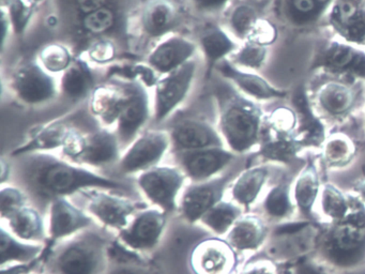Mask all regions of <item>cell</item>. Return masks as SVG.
Listing matches in <instances>:
<instances>
[{"label": "cell", "instance_id": "9f6ffc18", "mask_svg": "<svg viewBox=\"0 0 365 274\" xmlns=\"http://www.w3.org/2000/svg\"><path fill=\"white\" fill-rule=\"evenodd\" d=\"M11 1H12V0H1V6H7V4Z\"/></svg>", "mask_w": 365, "mask_h": 274}, {"label": "cell", "instance_id": "8fae6325", "mask_svg": "<svg viewBox=\"0 0 365 274\" xmlns=\"http://www.w3.org/2000/svg\"><path fill=\"white\" fill-rule=\"evenodd\" d=\"M12 91L19 102L39 106L54 100L59 91L56 81L38 60L23 62L11 75Z\"/></svg>", "mask_w": 365, "mask_h": 274}, {"label": "cell", "instance_id": "6da1fadb", "mask_svg": "<svg viewBox=\"0 0 365 274\" xmlns=\"http://www.w3.org/2000/svg\"><path fill=\"white\" fill-rule=\"evenodd\" d=\"M18 176L23 190L37 203L50 205L89 188L125 191L127 186L93 169L81 166L52 152H34L18 156Z\"/></svg>", "mask_w": 365, "mask_h": 274}, {"label": "cell", "instance_id": "7bdbcfd3", "mask_svg": "<svg viewBox=\"0 0 365 274\" xmlns=\"http://www.w3.org/2000/svg\"><path fill=\"white\" fill-rule=\"evenodd\" d=\"M117 17L110 6H104L82 17V27L87 34L101 36L114 28Z\"/></svg>", "mask_w": 365, "mask_h": 274}, {"label": "cell", "instance_id": "f546056e", "mask_svg": "<svg viewBox=\"0 0 365 274\" xmlns=\"http://www.w3.org/2000/svg\"><path fill=\"white\" fill-rule=\"evenodd\" d=\"M59 91L71 101H81L91 96L95 90V75L88 62L82 58H74L69 68L61 73Z\"/></svg>", "mask_w": 365, "mask_h": 274}, {"label": "cell", "instance_id": "e0dca14e", "mask_svg": "<svg viewBox=\"0 0 365 274\" xmlns=\"http://www.w3.org/2000/svg\"><path fill=\"white\" fill-rule=\"evenodd\" d=\"M177 166L190 182L206 181L221 176L236 154L227 147H211L192 151L174 152Z\"/></svg>", "mask_w": 365, "mask_h": 274}, {"label": "cell", "instance_id": "30bf717a", "mask_svg": "<svg viewBox=\"0 0 365 274\" xmlns=\"http://www.w3.org/2000/svg\"><path fill=\"white\" fill-rule=\"evenodd\" d=\"M170 214L155 207H147L138 211L129 224L117 233V241L138 254H148L158 248Z\"/></svg>", "mask_w": 365, "mask_h": 274}, {"label": "cell", "instance_id": "f6af8a7d", "mask_svg": "<svg viewBox=\"0 0 365 274\" xmlns=\"http://www.w3.org/2000/svg\"><path fill=\"white\" fill-rule=\"evenodd\" d=\"M287 9L292 21L299 25L313 23L324 11L316 0H288Z\"/></svg>", "mask_w": 365, "mask_h": 274}, {"label": "cell", "instance_id": "9a60e30c", "mask_svg": "<svg viewBox=\"0 0 365 274\" xmlns=\"http://www.w3.org/2000/svg\"><path fill=\"white\" fill-rule=\"evenodd\" d=\"M189 265L193 274H234L238 259L227 240L215 235L200 240L192 248Z\"/></svg>", "mask_w": 365, "mask_h": 274}, {"label": "cell", "instance_id": "3957f363", "mask_svg": "<svg viewBox=\"0 0 365 274\" xmlns=\"http://www.w3.org/2000/svg\"><path fill=\"white\" fill-rule=\"evenodd\" d=\"M110 243L91 227L57 244L43 263L50 274H106Z\"/></svg>", "mask_w": 365, "mask_h": 274}, {"label": "cell", "instance_id": "1f68e13d", "mask_svg": "<svg viewBox=\"0 0 365 274\" xmlns=\"http://www.w3.org/2000/svg\"><path fill=\"white\" fill-rule=\"evenodd\" d=\"M106 274H161L144 255L130 250L120 242L112 241Z\"/></svg>", "mask_w": 365, "mask_h": 274}, {"label": "cell", "instance_id": "7402d4cb", "mask_svg": "<svg viewBox=\"0 0 365 274\" xmlns=\"http://www.w3.org/2000/svg\"><path fill=\"white\" fill-rule=\"evenodd\" d=\"M74 128L69 121L63 119L42 124L31 132V136L23 145L12 151V156L18 158L34 152L61 151Z\"/></svg>", "mask_w": 365, "mask_h": 274}, {"label": "cell", "instance_id": "4dcf8cb0", "mask_svg": "<svg viewBox=\"0 0 365 274\" xmlns=\"http://www.w3.org/2000/svg\"><path fill=\"white\" fill-rule=\"evenodd\" d=\"M198 45L204 55L208 75L220 62L237 51L236 42L232 36L217 25L208 26L200 32Z\"/></svg>", "mask_w": 365, "mask_h": 274}, {"label": "cell", "instance_id": "ab89813d", "mask_svg": "<svg viewBox=\"0 0 365 274\" xmlns=\"http://www.w3.org/2000/svg\"><path fill=\"white\" fill-rule=\"evenodd\" d=\"M267 49L264 45L247 40L242 47L235 51L230 61L245 70H258L266 61Z\"/></svg>", "mask_w": 365, "mask_h": 274}, {"label": "cell", "instance_id": "681fc988", "mask_svg": "<svg viewBox=\"0 0 365 274\" xmlns=\"http://www.w3.org/2000/svg\"><path fill=\"white\" fill-rule=\"evenodd\" d=\"M73 6L78 14L85 16V15L91 14L99 9L108 6V0H72Z\"/></svg>", "mask_w": 365, "mask_h": 274}, {"label": "cell", "instance_id": "d6a6232c", "mask_svg": "<svg viewBox=\"0 0 365 274\" xmlns=\"http://www.w3.org/2000/svg\"><path fill=\"white\" fill-rule=\"evenodd\" d=\"M266 226L257 216H241L232 227L225 239L237 253L255 250L266 239Z\"/></svg>", "mask_w": 365, "mask_h": 274}, {"label": "cell", "instance_id": "e575fe53", "mask_svg": "<svg viewBox=\"0 0 365 274\" xmlns=\"http://www.w3.org/2000/svg\"><path fill=\"white\" fill-rule=\"evenodd\" d=\"M242 216V208L234 201H221L200 218L198 224L217 237L226 235L235 223Z\"/></svg>", "mask_w": 365, "mask_h": 274}, {"label": "cell", "instance_id": "44dd1931", "mask_svg": "<svg viewBox=\"0 0 365 274\" xmlns=\"http://www.w3.org/2000/svg\"><path fill=\"white\" fill-rule=\"evenodd\" d=\"M215 68L220 75L223 76V78L230 81V83H232L238 91L247 96V98L266 101L283 98L287 96V92L285 90L275 88L264 77L259 76L255 73L235 66L230 60H223L215 66Z\"/></svg>", "mask_w": 365, "mask_h": 274}, {"label": "cell", "instance_id": "b9f144b4", "mask_svg": "<svg viewBox=\"0 0 365 274\" xmlns=\"http://www.w3.org/2000/svg\"><path fill=\"white\" fill-rule=\"evenodd\" d=\"M264 208L271 218H283L289 215L292 203L288 186L279 184L273 188L264 199Z\"/></svg>", "mask_w": 365, "mask_h": 274}, {"label": "cell", "instance_id": "f35d334b", "mask_svg": "<svg viewBox=\"0 0 365 274\" xmlns=\"http://www.w3.org/2000/svg\"><path fill=\"white\" fill-rule=\"evenodd\" d=\"M259 19L255 6L245 2L232 9L228 17V25L234 36L241 40H247Z\"/></svg>", "mask_w": 365, "mask_h": 274}, {"label": "cell", "instance_id": "484cf974", "mask_svg": "<svg viewBox=\"0 0 365 274\" xmlns=\"http://www.w3.org/2000/svg\"><path fill=\"white\" fill-rule=\"evenodd\" d=\"M358 100V91L354 86L339 81H327L316 92L318 106L330 117H341L349 113Z\"/></svg>", "mask_w": 365, "mask_h": 274}, {"label": "cell", "instance_id": "74e56055", "mask_svg": "<svg viewBox=\"0 0 365 274\" xmlns=\"http://www.w3.org/2000/svg\"><path fill=\"white\" fill-rule=\"evenodd\" d=\"M320 208L324 215L335 222L343 220L349 213L351 203L339 188L331 184H326L322 191H320Z\"/></svg>", "mask_w": 365, "mask_h": 274}, {"label": "cell", "instance_id": "277c9868", "mask_svg": "<svg viewBox=\"0 0 365 274\" xmlns=\"http://www.w3.org/2000/svg\"><path fill=\"white\" fill-rule=\"evenodd\" d=\"M322 256L339 268H354L365 260V209L351 207L343 220L332 222L317 242Z\"/></svg>", "mask_w": 365, "mask_h": 274}, {"label": "cell", "instance_id": "2e32d148", "mask_svg": "<svg viewBox=\"0 0 365 274\" xmlns=\"http://www.w3.org/2000/svg\"><path fill=\"white\" fill-rule=\"evenodd\" d=\"M365 79V53L346 41L326 43L314 57L312 70Z\"/></svg>", "mask_w": 365, "mask_h": 274}, {"label": "cell", "instance_id": "f907efd6", "mask_svg": "<svg viewBox=\"0 0 365 274\" xmlns=\"http://www.w3.org/2000/svg\"><path fill=\"white\" fill-rule=\"evenodd\" d=\"M39 263L40 261L31 263H12L5 267H0L1 268L0 274H29L34 271L36 265Z\"/></svg>", "mask_w": 365, "mask_h": 274}, {"label": "cell", "instance_id": "83f0119b", "mask_svg": "<svg viewBox=\"0 0 365 274\" xmlns=\"http://www.w3.org/2000/svg\"><path fill=\"white\" fill-rule=\"evenodd\" d=\"M3 224L14 235L24 241L41 244L48 241V224L44 222L41 212L34 206H25L3 220Z\"/></svg>", "mask_w": 365, "mask_h": 274}, {"label": "cell", "instance_id": "836d02e7", "mask_svg": "<svg viewBox=\"0 0 365 274\" xmlns=\"http://www.w3.org/2000/svg\"><path fill=\"white\" fill-rule=\"evenodd\" d=\"M267 177L268 171L262 166L252 167L241 173L230 188L232 201L241 208L249 209L259 197Z\"/></svg>", "mask_w": 365, "mask_h": 274}, {"label": "cell", "instance_id": "f1b7e54d", "mask_svg": "<svg viewBox=\"0 0 365 274\" xmlns=\"http://www.w3.org/2000/svg\"><path fill=\"white\" fill-rule=\"evenodd\" d=\"M44 244L24 241L14 235L5 224L0 227V267L12 263H41Z\"/></svg>", "mask_w": 365, "mask_h": 274}, {"label": "cell", "instance_id": "816d5d0a", "mask_svg": "<svg viewBox=\"0 0 365 274\" xmlns=\"http://www.w3.org/2000/svg\"><path fill=\"white\" fill-rule=\"evenodd\" d=\"M1 186H5V184L9 183L10 178H11L12 168L11 165L5 160V158H1Z\"/></svg>", "mask_w": 365, "mask_h": 274}, {"label": "cell", "instance_id": "db71d44e", "mask_svg": "<svg viewBox=\"0 0 365 274\" xmlns=\"http://www.w3.org/2000/svg\"><path fill=\"white\" fill-rule=\"evenodd\" d=\"M296 274H328L326 272L322 271L319 268L314 267L313 265L309 263H302L299 265L297 269Z\"/></svg>", "mask_w": 365, "mask_h": 274}, {"label": "cell", "instance_id": "4316f807", "mask_svg": "<svg viewBox=\"0 0 365 274\" xmlns=\"http://www.w3.org/2000/svg\"><path fill=\"white\" fill-rule=\"evenodd\" d=\"M178 21V11L170 0H148L140 13V24L151 38L166 36Z\"/></svg>", "mask_w": 365, "mask_h": 274}, {"label": "cell", "instance_id": "5b68a950", "mask_svg": "<svg viewBox=\"0 0 365 274\" xmlns=\"http://www.w3.org/2000/svg\"><path fill=\"white\" fill-rule=\"evenodd\" d=\"M123 150L115 130L102 126L86 133L74 128L61 152L66 160L97 171L118 164Z\"/></svg>", "mask_w": 365, "mask_h": 274}, {"label": "cell", "instance_id": "8d00e7d4", "mask_svg": "<svg viewBox=\"0 0 365 274\" xmlns=\"http://www.w3.org/2000/svg\"><path fill=\"white\" fill-rule=\"evenodd\" d=\"M73 60L74 57L70 49L61 43H48L44 45L38 55V61L51 74L65 72Z\"/></svg>", "mask_w": 365, "mask_h": 274}, {"label": "cell", "instance_id": "ffe728a7", "mask_svg": "<svg viewBox=\"0 0 365 274\" xmlns=\"http://www.w3.org/2000/svg\"><path fill=\"white\" fill-rule=\"evenodd\" d=\"M195 43L179 34L163 36L147 57V64L161 75L174 72L193 59Z\"/></svg>", "mask_w": 365, "mask_h": 274}, {"label": "cell", "instance_id": "ac0fdd59", "mask_svg": "<svg viewBox=\"0 0 365 274\" xmlns=\"http://www.w3.org/2000/svg\"><path fill=\"white\" fill-rule=\"evenodd\" d=\"M168 131L172 141L173 152L226 147L219 130L202 118H180Z\"/></svg>", "mask_w": 365, "mask_h": 274}, {"label": "cell", "instance_id": "603a6c76", "mask_svg": "<svg viewBox=\"0 0 365 274\" xmlns=\"http://www.w3.org/2000/svg\"><path fill=\"white\" fill-rule=\"evenodd\" d=\"M315 231L309 223L283 225L275 233L271 252L283 257L300 256L317 245L319 235Z\"/></svg>", "mask_w": 365, "mask_h": 274}, {"label": "cell", "instance_id": "d4e9b609", "mask_svg": "<svg viewBox=\"0 0 365 274\" xmlns=\"http://www.w3.org/2000/svg\"><path fill=\"white\" fill-rule=\"evenodd\" d=\"M297 118V141L300 146H318L324 141V130L312 109L311 103L302 87L292 94Z\"/></svg>", "mask_w": 365, "mask_h": 274}, {"label": "cell", "instance_id": "f5cc1de1", "mask_svg": "<svg viewBox=\"0 0 365 274\" xmlns=\"http://www.w3.org/2000/svg\"><path fill=\"white\" fill-rule=\"evenodd\" d=\"M242 274H274L273 273L272 268L268 267L266 265H262V263H257V265H253L252 267L247 268Z\"/></svg>", "mask_w": 365, "mask_h": 274}, {"label": "cell", "instance_id": "11a10c76", "mask_svg": "<svg viewBox=\"0 0 365 274\" xmlns=\"http://www.w3.org/2000/svg\"><path fill=\"white\" fill-rule=\"evenodd\" d=\"M356 191L360 195L362 201H365V179L361 180L356 184Z\"/></svg>", "mask_w": 365, "mask_h": 274}, {"label": "cell", "instance_id": "7dc6e473", "mask_svg": "<svg viewBox=\"0 0 365 274\" xmlns=\"http://www.w3.org/2000/svg\"><path fill=\"white\" fill-rule=\"evenodd\" d=\"M275 39H277V28L268 21L259 19L247 40L267 46V45L274 42Z\"/></svg>", "mask_w": 365, "mask_h": 274}, {"label": "cell", "instance_id": "52a82bcc", "mask_svg": "<svg viewBox=\"0 0 365 274\" xmlns=\"http://www.w3.org/2000/svg\"><path fill=\"white\" fill-rule=\"evenodd\" d=\"M86 201V210L96 222L110 230H123L134 215L148 207L146 203L132 201L104 188H89L80 193Z\"/></svg>", "mask_w": 365, "mask_h": 274}, {"label": "cell", "instance_id": "d6986e66", "mask_svg": "<svg viewBox=\"0 0 365 274\" xmlns=\"http://www.w3.org/2000/svg\"><path fill=\"white\" fill-rule=\"evenodd\" d=\"M328 21L341 40L354 45L365 44V0H334Z\"/></svg>", "mask_w": 365, "mask_h": 274}, {"label": "cell", "instance_id": "6f0895ef", "mask_svg": "<svg viewBox=\"0 0 365 274\" xmlns=\"http://www.w3.org/2000/svg\"><path fill=\"white\" fill-rule=\"evenodd\" d=\"M29 274H43V273H37V272H31V273Z\"/></svg>", "mask_w": 365, "mask_h": 274}, {"label": "cell", "instance_id": "c3c4849f", "mask_svg": "<svg viewBox=\"0 0 365 274\" xmlns=\"http://www.w3.org/2000/svg\"><path fill=\"white\" fill-rule=\"evenodd\" d=\"M230 0H192L194 8L198 12L213 14L223 10Z\"/></svg>", "mask_w": 365, "mask_h": 274}, {"label": "cell", "instance_id": "7a4b0ae2", "mask_svg": "<svg viewBox=\"0 0 365 274\" xmlns=\"http://www.w3.org/2000/svg\"><path fill=\"white\" fill-rule=\"evenodd\" d=\"M215 98L219 111L217 130L226 147L235 154L249 151L262 137L259 107L232 83L217 87Z\"/></svg>", "mask_w": 365, "mask_h": 274}, {"label": "cell", "instance_id": "5bb4252c", "mask_svg": "<svg viewBox=\"0 0 365 274\" xmlns=\"http://www.w3.org/2000/svg\"><path fill=\"white\" fill-rule=\"evenodd\" d=\"M230 182V176H219L206 181L189 182L179 199L178 212L181 218L189 224H198L206 212L223 201Z\"/></svg>", "mask_w": 365, "mask_h": 274}, {"label": "cell", "instance_id": "4fadbf2b", "mask_svg": "<svg viewBox=\"0 0 365 274\" xmlns=\"http://www.w3.org/2000/svg\"><path fill=\"white\" fill-rule=\"evenodd\" d=\"M125 98L116 122V132L121 147L125 150L138 138L150 118L151 108L146 88L140 81L123 83Z\"/></svg>", "mask_w": 365, "mask_h": 274}, {"label": "cell", "instance_id": "d590c367", "mask_svg": "<svg viewBox=\"0 0 365 274\" xmlns=\"http://www.w3.org/2000/svg\"><path fill=\"white\" fill-rule=\"evenodd\" d=\"M319 194V178H318L317 171L315 165L309 162L297 178L294 188V203L303 214L309 216L314 203Z\"/></svg>", "mask_w": 365, "mask_h": 274}, {"label": "cell", "instance_id": "cb8c5ba5", "mask_svg": "<svg viewBox=\"0 0 365 274\" xmlns=\"http://www.w3.org/2000/svg\"><path fill=\"white\" fill-rule=\"evenodd\" d=\"M125 98V86L102 85L89 96V111L103 128L116 126Z\"/></svg>", "mask_w": 365, "mask_h": 274}, {"label": "cell", "instance_id": "ba28073f", "mask_svg": "<svg viewBox=\"0 0 365 274\" xmlns=\"http://www.w3.org/2000/svg\"><path fill=\"white\" fill-rule=\"evenodd\" d=\"M170 148L172 141L168 130L147 131L125 148L116 165L117 171L121 175H140L161 164Z\"/></svg>", "mask_w": 365, "mask_h": 274}, {"label": "cell", "instance_id": "7c38bea8", "mask_svg": "<svg viewBox=\"0 0 365 274\" xmlns=\"http://www.w3.org/2000/svg\"><path fill=\"white\" fill-rule=\"evenodd\" d=\"M195 74L196 62L192 59L174 72L158 79L153 107L155 123L165 121L180 106L191 89Z\"/></svg>", "mask_w": 365, "mask_h": 274}, {"label": "cell", "instance_id": "60d3db41", "mask_svg": "<svg viewBox=\"0 0 365 274\" xmlns=\"http://www.w3.org/2000/svg\"><path fill=\"white\" fill-rule=\"evenodd\" d=\"M324 153L329 164L339 166L351 160L354 153V145L345 135H333L327 141Z\"/></svg>", "mask_w": 365, "mask_h": 274}, {"label": "cell", "instance_id": "bcb514c9", "mask_svg": "<svg viewBox=\"0 0 365 274\" xmlns=\"http://www.w3.org/2000/svg\"><path fill=\"white\" fill-rule=\"evenodd\" d=\"M116 46L114 43L106 39H100L91 43L87 49V57L98 64H106L113 61L116 57Z\"/></svg>", "mask_w": 365, "mask_h": 274}, {"label": "cell", "instance_id": "8992f818", "mask_svg": "<svg viewBox=\"0 0 365 274\" xmlns=\"http://www.w3.org/2000/svg\"><path fill=\"white\" fill-rule=\"evenodd\" d=\"M187 178L178 166L158 165L138 175L136 183L145 198L168 214L178 211Z\"/></svg>", "mask_w": 365, "mask_h": 274}, {"label": "cell", "instance_id": "9c48e42d", "mask_svg": "<svg viewBox=\"0 0 365 274\" xmlns=\"http://www.w3.org/2000/svg\"><path fill=\"white\" fill-rule=\"evenodd\" d=\"M95 223V218L86 210L74 205L69 197L53 201L48 205V241L44 244L41 263L57 244L91 228Z\"/></svg>", "mask_w": 365, "mask_h": 274}, {"label": "cell", "instance_id": "ee69618b", "mask_svg": "<svg viewBox=\"0 0 365 274\" xmlns=\"http://www.w3.org/2000/svg\"><path fill=\"white\" fill-rule=\"evenodd\" d=\"M29 196L22 188L5 184L0 190V213L1 220L9 218L25 206L29 205Z\"/></svg>", "mask_w": 365, "mask_h": 274}]
</instances>
